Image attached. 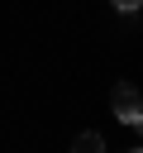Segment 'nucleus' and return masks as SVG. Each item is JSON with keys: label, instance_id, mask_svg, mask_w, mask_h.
Here are the masks:
<instances>
[{"label": "nucleus", "instance_id": "f257e3e1", "mask_svg": "<svg viewBox=\"0 0 143 153\" xmlns=\"http://www.w3.org/2000/svg\"><path fill=\"white\" fill-rule=\"evenodd\" d=\"M110 105H114V115L124 124H143V100H138V86L133 81H119L114 96H110Z\"/></svg>", "mask_w": 143, "mask_h": 153}, {"label": "nucleus", "instance_id": "f03ea898", "mask_svg": "<svg viewBox=\"0 0 143 153\" xmlns=\"http://www.w3.org/2000/svg\"><path fill=\"white\" fill-rule=\"evenodd\" d=\"M72 153H105V139H100L95 129H86V134H76V143H72Z\"/></svg>", "mask_w": 143, "mask_h": 153}, {"label": "nucleus", "instance_id": "7ed1b4c3", "mask_svg": "<svg viewBox=\"0 0 143 153\" xmlns=\"http://www.w3.org/2000/svg\"><path fill=\"white\" fill-rule=\"evenodd\" d=\"M114 10H124V14H133V10H138V0H114Z\"/></svg>", "mask_w": 143, "mask_h": 153}, {"label": "nucleus", "instance_id": "20e7f679", "mask_svg": "<svg viewBox=\"0 0 143 153\" xmlns=\"http://www.w3.org/2000/svg\"><path fill=\"white\" fill-rule=\"evenodd\" d=\"M133 153H138V148H133Z\"/></svg>", "mask_w": 143, "mask_h": 153}]
</instances>
